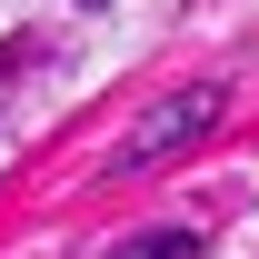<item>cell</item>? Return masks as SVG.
<instances>
[{
  "label": "cell",
  "instance_id": "obj_1",
  "mask_svg": "<svg viewBox=\"0 0 259 259\" xmlns=\"http://www.w3.org/2000/svg\"><path fill=\"white\" fill-rule=\"evenodd\" d=\"M220 110H229V90H220V80H199V90H169L160 110H150V120L130 130L120 150H110V180H140V169L180 160L190 140H209V130H220Z\"/></svg>",
  "mask_w": 259,
  "mask_h": 259
},
{
  "label": "cell",
  "instance_id": "obj_2",
  "mask_svg": "<svg viewBox=\"0 0 259 259\" xmlns=\"http://www.w3.org/2000/svg\"><path fill=\"white\" fill-rule=\"evenodd\" d=\"M100 259H199L190 229H150V239H120V249H100Z\"/></svg>",
  "mask_w": 259,
  "mask_h": 259
}]
</instances>
